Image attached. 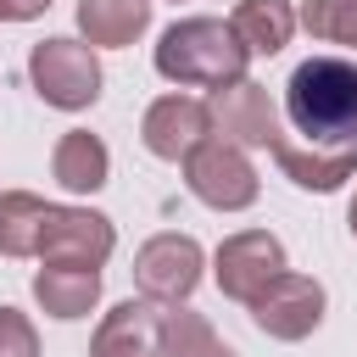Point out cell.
<instances>
[{
    "label": "cell",
    "instance_id": "obj_8",
    "mask_svg": "<svg viewBox=\"0 0 357 357\" xmlns=\"http://www.w3.org/2000/svg\"><path fill=\"white\" fill-rule=\"evenodd\" d=\"M251 318L262 335L273 340H301L318 329L324 318V284L318 279H301V273H279L257 301H251Z\"/></svg>",
    "mask_w": 357,
    "mask_h": 357
},
{
    "label": "cell",
    "instance_id": "obj_22",
    "mask_svg": "<svg viewBox=\"0 0 357 357\" xmlns=\"http://www.w3.org/2000/svg\"><path fill=\"white\" fill-rule=\"evenodd\" d=\"M346 223H351V234H357V195H351V212H346Z\"/></svg>",
    "mask_w": 357,
    "mask_h": 357
},
{
    "label": "cell",
    "instance_id": "obj_15",
    "mask_svg": "<svg viewBox=\"0 0 357 357\" xmlns=\"http://www.w3.org/2000/svg\"><path fill=\"white\" fill-rule=\"evenodd\" d=\"M229 28H234V39H240L245 50L273 56V50H284V45H290L296 11H290V0H240V6H234V17H229Z\"/></svg>",
    "mask_w": 357,
    "mask_h": 357
},
{
    "label": "cell",
    "instance_id": "obj_4",
    "mask_svg": "<svg viewBox=\"0 0 357 357\" xmlns=\"http://www.w3.org/2000/svg\"><path fill=\"white\" fill-rule=\"evenodd\" d=\"M184 178L218 212H240V206L257 201V173H251V162H245V151L234 139H201L184 156Z\"/></svg>",
    "mask_w": 357,
    "mask_h": 357
},
{
    "label": "cell",
    "instance_id": "obj_12",
    "mask_svg": "<svg viewBox=\"0 0 357 357\" xmlns=\"http://www.w3.org/2000/svg\"><path fill=\"white\" fill-rule=\"evenodd\" d=\"M33 296L50 318H84L100 296V268H84V262H45L33 273Z\"/></svg>",
    "mask_w": 357,
    "mask_h": 357
},
{
    "label": "cell",
    "instance_id": "obj_13",
    "mask_svg": "<svg viewBox=\"0 0 357 357\" xmlns=\"http://www.w3.org/2000/svg\"><path fill=\"white\" fill-rule=\"evenodd\" d=\"M273 156H279V167L301 184V190H335V184H346L351 173H357V145H340V151H301V145H290L284 134L268 145Z\"/></svg>",
    "mask_w": 357,
    "mask_h": 357
},
{
    "label": "cell",
    "instance_id": "obj_17",
    "mask_svg": "<svg viewBox=\"0 0 357 357\" xmlns=\"http://www.w3.org/2000/svg\"><path fill=\"white\" fill-rule=\"evenodd\" d=\"M45 212H50V201H39V195H22V190L0 195V251L6 257H33Z\"/></svg>",
    "mask_w": 357,
    "mask_h": 357
},
{
    "label": "cell",
    "instance_id": "obj_21",
    "mask_svg": "<svg viewBox=\"0 0 357 357\" xmlns=\"http://www.w3.org/2000/svg\"><path fill=\"white\" fill-rule=\"evenodd\" d=\"M50 0H0V17L6 22H28V17H39Z\"/></svg>",
    "mask_w": 357,
    "mask_h": 357
},
{
    "label": "cell",
    "instance_id": "obj_14",
    "mask_svg": "<svg viewBox=\"0 0 357 357\" xmlns=\"http://www.w3.org/2000/svg\"><path fill=\"white\" fill-rule=\"evenodd\" d=\"M151 22V0H78V28L89 45H134Z\"/></svg>",
    "mask_w": 357,
    "mask_h": 357
},
{
    "label": "cell",
    "instance_id": "obj_9",
    "mask_svg": "<svg viewBox=\"0 0 357 357\" xmlns=\"http://www.w3.org/2000/svg\"><path fill=\"white\" fill-rule=\"evenodd\" d=\"M139 134H145V151H151V156L178 162V156H190L201 139H212V106H201V100H190V95H162V100L145 112Z\"/></svg>",
    "mask_w": 357,
    "mask_h": 357
},
{
    "label": "cell",
    "instance_id": "obj_20",
    "mask_svg": "<svg viewBox=\"0 0 357 357\" xmlns=\"http://www.w3.org/2000/svg\"><path fill=\"white\" fill-rule=\"evenodd\" d=\"M0 357H39L33 324H28L17 307H0Z\"/></svg>",
    "mask_w": 357,
    "mask_h": 357
},
{
    "label": "cell",
    "instance_id": "obj_18",
    "mask_svg": "<svg viewBox=\"0 0 357 357\" xmlns=\"http://www.w3.org/2000/svg\"><path fill=\"white\" fill-rule=\"evenodd\" d=\"M162 357H234L201 312H162Z\"/></svg>",
    "mask_w": 357,
    "mask_h": 357
},
{
    "label": "cell",
    "instance_id": "obj_16",
    "mask_svg": "<svg viewBox=\"0 0 357 357\" xmlns=\"http://www.w3.org/2000/svg\"><path fill=\"white\" fill-rule=\"evenodd\" d=\"M50 167H56V184H61V190L89 195V190H100V184H106L112 156H106V145H100L89 128H73V134H61V145H56Z\"/></svg>",
    "mask_w": 357,
    "mask_h": 357
},
{
    "label": "cell",
    "instance_id": "obj_10",
    "mask_svg": "<svg viewBox=\"0 0 357 357\" xmlns=\"http://www.w3.org/2000/svg\"><path fill=\"white\" fill-rule=\"evenodd\" d=\"M212 123L234 139V145H273L279 139V112L268 100L262 84L240 78V84H223L212 95Z\"/></svg>",
    "mask_w": 357,
    "mask_h": 357
},
{
    "label": "cell",
    "instance_id": "obj_7",
    "mask_svg": "<svg viewBox=\"0 0 357 357\" xmlns=\"http://www.w3.org/2000/svg\"><path fill=\"white\" fill-rule=\"evenodd\" d=\"M117 234L100 212H78V206H50L45 212V229H39V251L45 262H84V268H100L112 257Z\"/></svg>",
    "mask_w": 357,
    "mask_h": 357
},
{
    "label": "cell",
    "instance_id": "obj_5",
    "mask_svg": "<svg viewBox=\"0 0 357 357\" xmlns=\"http://www.w3.org/2000/svg\"><path fill=\"white\" fill-rule=\"evenodd\" d=\"M284 273V245L268 234V229H245L234 240L218 245V290L234 296V301H257L273 279Z\"/></svg>",
    "mask_w": 357,
    "mask_h": 357
},
{
    "label": "cell",
    "instance_id": "obj_19",
    "mask_svg": "<svg viewBox=\"0 0 357 357\" xmlns=\"http://www.w3.org/2000/svg\"><path fill=\"white\" fill-rule=\"evenodd\" d=\"M301 22H307V33H318V39L357 45V0H307Z\"/></svg>",
    "mask_w": 357,
    "mask_h": 357
},
{
    "label": "cell",
    "instance_id": "obj_11",
    "mask_svg": "<svg viewBox=\"0 0 357 357\" xmlns=\"http://www.w3.org/2000/svg\"><path fill=\"white\" fill-rule=\"evenodd\" d=\"M156 346H162V312L145 301H123L95 329L89 357H156Z\"/></svg>",
    "mask_w": 357,
    "mask_h": 357
},
{
    "label": "cell",
    "instance_id": "obj_3",
    "mask_svg": "<svg viewBox=\"0 0 357 357\" xmlns=\"http://www.w3.org/2000/svg\"><path fill=\"white\" fill-rule=\"evenodd\" d=\"M28 78H33L39 100L45 106H61V112H84L100 95V61L78 39H45V45H33Z\"/></svg>",
    "mask_w": 357,
    "mask_h": 357
},
{
    "label": "cell",
    "instance_id": "obj_2",
    "mask_svg": "<svg viewBox=\"0 0 357 357\" xmlns=\"http://www.w3.org/2000/svg\"><path fill=\"white\" fill-rule=\"evenodd\" d=\"M245 56H251V50L234 39L229 22H218V17H190V22H173V28L162 33V45H156V73L173 78V84H212V89H223V84H240Z\"/></svg>",
    "mask_w": 357,
    "mask_h": 357
},
{
    "label": "cell",
    "instance_id": "obj_6",
    "mask_svg": "<svg viewBox=\"0 0 357 357\" xmlns=\"http://www.w3.org/2000/svg\"><path fill=\"white\" fill-rule=\"evenodd\" d=\"M201 279V245L190 234H156L134 251V284L151 301H184Z\"/></svg>",
    "mask_w": 357,
    "mask_h": 357
},
{
    "label": "cell",
    "instance_id": "obj_1",
    "mask_svg": "<svg viewBox=\"0 0 357 357\" xmlns=\"http://www.w3.org/2000/svg\"><path fill=\"white\" fill-rule=\"evenodd\" d=\"M284 112H290V123L312 145H324V139L357 145V61H346V56H312V61H301L290 73Z\"/></svg>",
    "mask_w": 357,
    "mask_h": 357
}]
</instances>
